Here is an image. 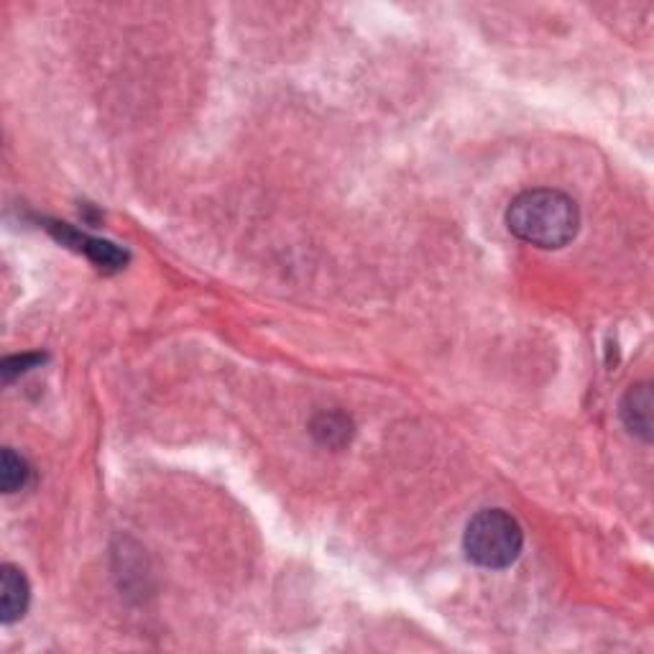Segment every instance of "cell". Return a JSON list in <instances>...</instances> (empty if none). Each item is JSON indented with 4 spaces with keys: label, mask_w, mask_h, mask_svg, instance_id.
I'll return each instance as SVG.
<instances>
[{
    "label": "cell",
    "mask_w": 654,
    "mask_h": 654,
    "mask_svg": "<svg viewBox=\"0 0 654 654\" xmlns=\"http://www.w3.org/2000/svg\"><path fill=\"white\" fill-rule=\"evenodd\" d=\"M462 550L479 568H511L525 550V529L506 509H483L468 521L462 532Z\"/></svg>",
    "instance_id": "cell-2"
},
{
    "label": "cell",
    "mask_w": 654,
    "mask_h": 654,
    "mask_svg": "<svg viewBox=\"0 0 654 654\" xmlns=\"http://www.w3.org/2000/svg\"><path fill=\"white\" fill-rule=\"evenodd\" d=\"M57 235H59V240L75 246L77 251H83L87 259H90L92 263H98L100 269H123V267H126L128 254L121 251V248L113 246V244H108V240L90 238V235L72 231V227H67V225L57 227Z\"/></svg>",
    "instance_id": "cell-5"
},
{
    "label": "cell",
    "mask_w": 654,
    "mask_h": 654,
    "mask_svg": "<svg viewBox=\"0 0 654 654\" xmlns=\"http://www.w3.org/2000/svg\"><path fill=\"white\" fill-rule=\"evenodd\" d=\"M28 476H32V468H28L26 458L5 447L3 455H0V489H3V494H16V491L24 489Z\"/></svg>",
    "instance_id": "cell-6"
},
{
    "label": "cell",
    "mask_w": 654,
    "mask_h": 654,
    "mask_svg": "<svg viewBox=\"0 0 654 654\" xmlns=\"http://www.w3.org/2000/svg\"><path fill=\"white\" fill-rule=\"evenodd\" d=\"M314 437L328 447H341L350 437V420L345 415H322L312 424Z\"/></svg>",
    "instance_id": "cell-7"
},
{
    "label": "cell",
    "mask_w": 654,
    "mask_h": 654,
    "mask_svg": "<svg viewBox=\"0 0 654 654\" xmlns=\"http://www.w3.org/2000/svg\"><path fill=\"white\" fill-rule=\"evenodd\" d=\"M28 604H32V585H28V578L16 565L5 563L3 568H0V621H3L5 627H11V624L24 619Z\"/></svg>",
    "instance_id": "cell-3"
},
{
    "label": "cell",
    "mask_w": 654,
    "mask_h": 654,
    "mask_svg": "<svg viewBox=\"0 0 654 654\" xmlns=\"http://www.w3.org/2000/svg\"><path fill=\"white\" fill-rule=\"evenodd\" d=\"M506 227L529 246L557 251L580 231L578 202L560 189H527L506 210Z\"/></svg>",
    "instance_id": "cell-1"
},
{
    "label": "cell",
    "mask_w": 654,
    "mask_h": 654,
    "mask_svg": "<svg viewBox=\"0 0 654 654\" xmlns=\"http://www.w3.org/2000/svg\"><path fill=\"white\" fill-rule=\"evenodd\" d=\"M652 386L650 384H637L629 386V392L621 399V422L631 435H637L644 443L652 440Z\"/></svg>",
    "instance_id": "cell-4"
}]
</instances>
